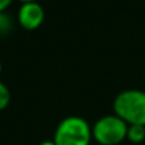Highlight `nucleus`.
Here are the masks:
<instances>
[{
  "instance_id": "f257e3e1",
  "label": "nucleus",
  "mask_w": 145,
  "mask_h": 145,
  "mask_svg": "<svg viewBox=\"0 0 145 145\" xmlns=\"http://www.w3.org/2000/svg\"><path fill=\"white\" fill-rule=\"evenodd\" d=\"M113 108L116 116L123 118L128 125H145V92L138 89H130L118 93Z\"/></svg>"
},
{
  "instance_id": "f03ea898",
  "label": "nucleus",
  "mask_w": 145,
  "mask_h": 145,
  "mask_svg": "<svg viewBox=\"0 0 145 145\" xmlns=\"http://www.w3.org/2000/svg\"><path fill=\"white\" fill-rule=\"evenodd\" d=\"M92 140V127L78 116L63 118L56 127L54 142L56 145H89Z\"/></svg>"
},
{
  "instance_id": "7ed1b4c3",
  "label": "nucleus",
  "mask_w": 145,
  "mask_h": 145,
  "mask_svg": "<svg viewBox=\"0 0 145 145\" xmlns=\"http://www.w3.org/2000/svg\"><path fill=\"white\" fill-rule=\"evenodd\" d=\"M127 130L128 124L118 116H104L95 123L92 135L101 145H117L127 138Z\"/></svg>"
},
{
  "instance_id": "20e7f679",
  "label": "nucleus",
  "mask_w": 145,
  "mask_h": 145,
  "mask_svg": "<svg viewBox=\"0 0 145 145\" xmlns=\"http://www.w3.org/2000/svg\"><path fill=\"white\" fill-rule=\"evenodd\" d=\"M44 8L37 1L23 3L18 10V23L25 30H35L44 21Z\"/></svg>"
},
{
  "instance_id": "39448f33",
  "label": "nucleus",
  "mask_w": 145,
  "mask_h": 145,
  "mask_svg": "<svg viewBox=\"0 0 145 145\" xmlns=\"http://www.w3.org/2000/svg\"><path fill=\"white\" fill-rule=\"evenodd\" d=\"M127 138L131 142H142L145 140V125H140V124H131L128 125L127 130Z\"/></svg>"
},
{
  "instance_id": "423d86ee",
  "label": "nucleus",
  "mask_w": 145,
  "mask_h": 145,
  "mask_svg": "<svg viewBox=\"0 0 145 145\" xmlns=\"http://www.w3.org/2000/svg\"><path fill=\"white\" fill-rule=\"evenodd\" d=\"M13 28V20L11 17L4 13V11H0V37L1 35H7Z\"/></svg>"
},
{
  "instance_id": "0eeeda50",
  "label": "nucleus",
  "mask_w": 145,
  "mask_h": 145,
  "mask_svg": "<svg viewBox=\"0 0 145 145\" xmlns=\"http://www.w3.org/2000/svg\"><path fill=\"white\" fill-rule=\"evenodd\" d=\"M8 103H10V90L3 82H0V110L6 108Z\"/></svg>"
},
{
  "instance_id": "6e6552de",
  "label": "nucleus",
  "mask_w": 145,
  "mask_h": 145,
  "mask_svg": "<svg viewBox=\"0 0 145 145\" xmlns=\"http://www.w3.org/2000/svg\"><path fill=\"white\" fill-rule=\"evenodd\" d=\"M11 1H13V0H0V11H4V10L10 6Z\"/></svg>"
},
{
  "instance_id": "1a4fd4ad",
  "label": "nucleus",
  "mask_w": 145,
  "mask_h": 145,
  "mask_svg": "<svg viewBox=\"0 0 145 145\" xmlns=\"http://www.w3.org/2000/svg\"><path fill=\"white\" fill-rule=\"evenodd\" d=\"M40 145H56L54 141H44V142H41Z\"/></svg>"
},
{
  "instance_id": "9d476101",
  "label": "nucleus",
  "mask_w": 145,
  "mask_h": 145,
  "mask_svg": "<svg viewBox=\"0 0 145 145\" xmlns=\"http://www.w3.org/2000/svg\"><path fill=\"white\" fill-rule=\"evenodd\" d=\"M23 3H30V1H37V0H21Z\"/></svg>"
},
{
  "instance_id": "9b49d317",
  "label": "nucleus",
  "mask_w": 145,
  "mask_h": 145,
  "mask_svg": "<svg viewBox=\"0 0 145 145\" xmlns=\"http://www.w3.org/2000/svg\"><path fill=\"white\" fill-rule=\"evenodd\" d=\"M0 73H1V63H0Z\"/></svg>"
}]
</instances>
